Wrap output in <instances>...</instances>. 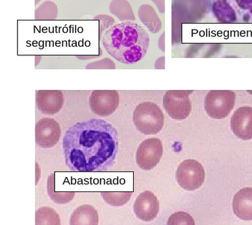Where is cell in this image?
I'll use <instances>...</instances> for the list:
<instances>
[{
  "mask_svg": "<svg viewBox=\"0 0 252 225\" xmlns=\"http://www.w3.org/2000/svg\"><path fill=\"white\" fill-rule=\"evenodd\" d=\"M89 104L91 111L96 115H111L119 106V94L116 90L93 91Z\"/></svg>",
  "mask_w": 252,
  "mask_h": 225,
  "instance_id": "obj_8",
  "label": "cell"
},
{
  "mask_svg": "<svg viewBox=\"0 0 252 225\" xmlns=\"http://www.w3.org/2000/svg\"><path fill=\"white\" fill-rule=\"evenodd\" d=\"M234 215L242 221H252V188L245 187L234 194L232 199Z\"/></svg>",
  "mask_w": 252,
  "mask_h": 225,
  "instance_id": "obj_13",
  "label": "cell"
},
{
  "mask_svg": "<svg viewBox=\"0 0 252 225\" xmlns=\"http://www.w3.org/2000/svg\"><path fill=\"white\" fill-rule=\"evenodd\" d=\"M236 94L230 90H211L204 101L205 110L211 118L222 119L233 110Z\"/></svg>",
  "mask_w": 252,
  "mask_h": 225,
  "instance_id": "obj_4",
  "label": "cell"
},
{
  "mask_svg": "<svg viewBox=\"0 0 252 225\" xmlns=\"http://www.w3.org/2000/svg\"><path fill=\"white\" fill-rule=\"evenodd\" d=\"M101 42L108 54L124 64H133L145 57L149 49L147 32L139 24L120 22L104 31Z\"/></svg>",
  "mask_w": 252,
  "mask_h": 225,
  "instance_id": "obj_2",
  "label": "cell"
},
{
  "mask_svg": "<svg viewBox=\"0 0 252 225\" xmlns=\"http://www.w3.org/2000/svg\"><path fill=\"white\" fill-rule=\"evenodd\" d=\"M192 90H169L163 97V108L175 120L186 119L192 111L190 95Z\"/></svg>",
  "mask_w": 252,
  "mask_h": 225,
  "instance_id": "obj_6",
  "label": "cell"
},
{
  "mask_svg": "<svg viewBox=\"0 0 252 225\" xmlns=\"http://www.w3.org/2000/svg\"><path fill=\"white\" fill-rule=\"evenodd\" d=\"M133 120L136 128L141 133L155 135L162 129L164 117L162 110L157 104L145 102L136 107Z\"/></svg>",
  "mask_w": 252,
  "mask_h": 225,
  "instance_id": "obj_3",
  "label": "cell"
},
{
  "mask_svg": "<svg viewBox=\"0 0 252 225\" xmlns=\"http://www.w3.org/2000/svg\"><path fill=\"white\" fill-rule=\"evenodd\" d=\"M230 128L239 139L252 140V107H240L234 112L230 118Z\"/></svg>",
  "mask_w": 252,
  "mask_h": 225,
  "instance_id": "obj_11",
  "label": "cell"
},
{
  "mask_svg": "<svg viewBox=\"0 0 252 225\" xmlns=\"http://www.w3.org/2000/svg\"><path fill=\"white\" fill-rule=\"evenodd\" d=\"M175 179L179 187L185 190H196L204 183V168L196 160H185L177 167Z\"/></svg>",
  "mask_w": 252,
  "mask_h": 225,
  "instance_id": "obj_5",
  "label": "cell"
},
{
  "mask_svg": "<svg viewBox=\"0 0 252 225\" xmlns=\"http://www.w3.org/2000/svg\"><path fill=\"white\" fill-rule=\"evenodd\" d=\"M163 145L157 138H150L139 144L136 153V163L140 169L150 171L157 167L163 155Z\"/></svg>",
  "mask_w": 252,
  "mask_h": 225,
  "instance_id": "obj_7",
  "label": "cell"
},
{
  "mask_svg": "<svg viewBox=\"0 0 252 225\" xmlns=\"http://www.w3.org/2000/svg\"><path fill=\"white\" fill-rule=\"evenodd\" d=\"M35 225H61L60 217L51 207H39L35 211Z\"/></svg>",
  "mask_w": 252,
  "mask_h": 225,
  "instance_id": "obj_15",
  "label": "cell"
},
{
  "mask_svg": "<svg viewBox=\"0 0 252 225\" xmlns=\"http://www.w3.org/2000/svg\"><path fill=\"white\" fill-rule=\"evenodd\" d=\"M37 110L43 114L58 113L64 104V96L61 90H38L35 93Z\"/></svg>",
  "mask_w": 252,
  "mask_h": 225,
  "instance_id": "obj_12",
  "label": "cell"
},
{
  "mask_svg": "<svg viewBox=\"0 0 252 225\" xmlns=\"http://www.w3.org/2000/svg\"><path fill=\"white\" fill-rule=\"evenodd\" d=\"M167 225H195V221L189 213L178 211L169 217Z\"/></svg>",
  "mask_w": 252,
  "mask_h": 225,
  "instance_id": "obj_18",
  "label": "cell"
},
{
  "mask_svg": "<svg viewBox=\"0 0 252 225\" xmlns=\"http://www.w3.org/2000/svg\"><path fill=\"white\" fill-rule=\"evenodd\" d=\"M98 214L96 209L90 205L77 207L70 218V225H98Z\"/></svg>",
  "mask_w": 252,
  "mask_h": 225,
  "instance_id": "obj_14",
  "label": "cell"
},
{
  "mask_svg": "<svg viewBox=\"0 0 252 225\" xmlns=\"http://www.w3.org/2000/svg\"><path fill=\"white\" fill-rule=\"evenodd\" d=\"M54 179L49 178L48 185H47V192L51 200L59 204H65L72 201L75 196V192H55Z\"/></svg>",
  "mask_w": 252,
  "mask_h": 225,
  "instance_id": "obj_17",
  "label": "cell"
},
{
  "mask_svg": "<svg viewBox=\"0 0 252 225\" xmlns=\"http://www.w3.org/2000/svg\"><path fill=\"white\" fill-rule=\"evenodd\" d=\"M61 137V128L54 118L43 117L35 124V143L39 147L51 148L56 146Z\"/></svg>",
  "mask_w": 252,
  "mask_h": 225,
  "instance_id": "obj_9",
  "label": "cell"
},
{
  "mask_svg": "<svg viewBox=\"0 0 252 225\" xmlns=\"http://www.w3.org/2000/svg\"><path fill=\"white\" fill-rule=\"evenodd\" d=\"M159 211L158 199L151 191L140 193L133 204L136 217L145 222H151L157 218Z\"/></svg>",
  "mask_w": 252,
  "mask_h": 225,
  "instance_id": "obj_10",
  "label": "cell"
},
{
  "mask_svg": "<svg viewBox=\"0 0 252 225\" xmlns=\"http://www.w3.org/2000/svg\"><path fill=\"white\" fill-rule=\"evenodd\" d=\"M118 148L117 129L102 118L77 122L63 136L65 163L72 171H107L116 163Z\"/></svg>",
  "mask_w": 252,
  "mask_h": 225,
  "instance_id": "obj_1",
  "label": "cell"
},
{
  "mask_svg": "<svg viewBox=\"0 0 252 225\" xmlns=\"http://www.w3.org/2000/svg\"><path fill=\"white\" fill-rule=\"evenodd\" d=\"M133 193L131 191H102L100 195L103 200L110 206L120 207L129 201Z\"/></svg>",
  "mask_w": 252,
  "mask_h": 225,
  "instance_id": "obj_16",
  "label": "cell"
}]
</instances>
